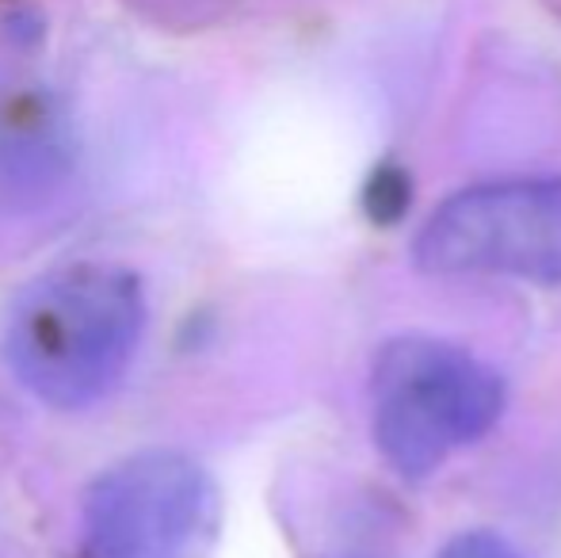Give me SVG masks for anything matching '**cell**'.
<instances>
[{"instance_id":"6da1fadb","label":"cell","mask_w":561,"mask_h":558,"mask_svg":"<svg viewBox=\"0 0 561 558\" xmlns=\"http://www.w3.org/2000/svg\"><path fill=\"white\" fill-rule=\"evenodd\" d=\"M146 333V291L134 272L81 261L38 276L4 329L12 375L54 410H89L123 383Z\"/></svg>"},{"instance_id":"7a4b0ae2","label":"cell","mask_w":561,"mask_h":558,"mask_svg":"<svg viewBox=\"0 0 561 558\" xmlns=\"http://www.w3.org/2000/svg\"><path fill=\"white\" fill-rule=\"evenodd\" d=\"M375 440L390 467L424 478L458 447L481 440L504 410L493 367L436 337H398L378 352Z\"/></svg>"},{"instance_id":"3957f363","label":"cell","mask_w":561,"mask_h":558,"mask_svg":"<svg viewBox=\"0 0 561 558\" xmlns=\"http://www.w3.org/2000/svg\"><path fill=\"white\" fill-rule=\"evenodd\" d=\"M413 257L436 276L561 283V176L496 180L450 195L421 226Z\"/></svg>"},{"instance_id":"277c9868","label":"cell","mask_w":561,"mask_h":558,"mask_svg":"<svg viewBox=\"0 0 561 558\" xmlns=\"http://www.w3.org/2000/svg\"><path fill=\"white\" fill-rule=\"evenodd\" d=\"M218 524V490L184 452L153 447L107 467L84 493V558H195Z\"/></svg>"},{"instance_id":"5b68a950","label":"cell","mask_w":561,"mask_h":558,"mask_svg":"<svg viewBox=\"0 0 561 558\" xmlns=\"http://www.w3.org/2000/svg\"><path fill=\"white\" fill-rule=\"evenodd\" d=\"M439 558H524L496 532H462L439 551Z\"/></svg>"},{"instance_id":"8992f818","label":"cell","mask_w":561,"mask_h":558,"mask_svg":"<svg viewBox=\"0 0 561 558\" xmlns=\"http://www.w3.org/2000/svg\"><path fill=\"white\" fill-rule=\"evenodd\" d=\"M141 12L157 15V20L169 23H195V20H210L218 8H226L229 0H138Z\"/></svg>"}]
</instances>
